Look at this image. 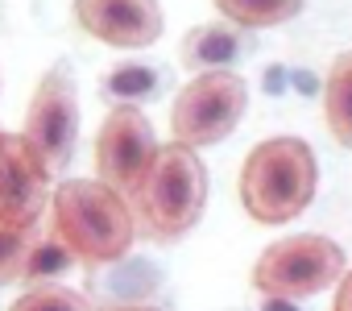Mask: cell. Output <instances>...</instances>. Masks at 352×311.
I'll return each mask as SVG.
<instances>
[{
    "label": "cell",
    "instance_id": "6da1fadb",
    "mask_svg": "<svg viewBox=\"0 0 352 311\" xmlns=\"http://www.w3.org/2000/svg\"><path fill=\"white\" fill-rule=\"evenodd\" d=\"M208 208V171L204 158L183 145L170 141L157 149V158L149 162L145 179L133 191V216H137V233L149 241H179L187 237L199 216Z\"/></svg>",
    "mask_w": 352,
    "mask_h": 311
},
{
    "label": "cell",
    "instance_id": "7a4b0ae2",
    "mask_svg": "<svg viewBox=\"0 0 352 311\" xmlns=\"http://www.w3.org/2000/svg\"><path fill=\"white\" fill-rule=\"evenodd\" d=\"M319 187L315 153L302 137H270L249 149L241 167V204L257 224L298 220Z\"/></svg>",
    "mask_w": 352,
    "mask_h": 311
},
{
    "label": "cell",
    "instance_id": "3957f363",
    "mask_svg": "<svg viewBox=\"0 0 352 311\" xmlns=\"http://www.w3.org/2000/svg\"><path fill=\"white\" fill-rule=\"evenodd\" d=\"M54 233L87 266H112L137 241L133 204L100 179H67L54 187Z\"/></svg>",
    "mask_w": 352,
    "mask_h": 311
},
{
    "label": "cell",
    "instance_id": "277c9868",
    "mask_svg": "<svg viewBox=\"0 0 352 311\" xmlns=\"http://www.w3.org/2000/svg\"><path fill=\"white\" fill-rule=\"evenodd\" d=\"M340 278H344V249L319 233L282 237L253 266L257 294H282V299H311L319 290H331Z\"/></svg>",
    "mask_w": 352,
    "mask_h": 311
},
{
    "label": "cell",
    "instance_id": "5b68a950",
    "mask_svg": "<svg viewBox=\"0 0 352 311\" xmlns=\"http://www.w3.org/2000/svg\"><path fill=\"white\" fill-rule=\"evenodd\" d=\"M249 108V83L236 71H204L195 75L170 108V133L191 149L224 141Z\"/></svg>",
    "mask_w": 352,
    "mask_h": 311
},
{
    "label": "cell",
    "instance_id": "8992f818",
    "mask_svg": "<svg viewBox=\"0 0 352 311\" xmlns=\"http://www.w3.org/2000/svg\"><path fill=\"white\" fill-rule=\"evenodd\" d=\"M75 75L67 63H54L25 112V141L38 149V158L46 162L50 175H63L75 158V141H79V96H75Z\"/></svg>",
    "mask_w": 352,
    "mask_h": 311
},
{
    "label": "cell",
    "instance_id": "52a82bcc",
    "mask_svg": "<svg viewBox=\"0 0 352 311\" xmlns=\"http://www.w3.org/2000/svg\"><path fill=\"white\" fill-rule=\"evenodd\" d=\"M157 149L162 145H157L145 112L137 104H116L108 112V120L100 125V137H96V175L112 191L133 195L149 171V162L157 158Z\"/></svg>",
    "mask_w": 352,
    "mask_h": 311
},
{
    "label": "cell",
    "instance_id": "ba28073f",
    "mask_svg": "<svg viewBox=\"0 0 352 311\" xmlns=\"http://www.w3.org/2000/svg\"><path fill=\"white\" fill-rule=\"evenodd\" d=\"M50 171L25 133H0V220L5 224H38L50 200Z\"/></svg>",
    "mask_w": 352,
    "mask_h": 311
},
{
    "label": "cell",
    "instance_id": "9c48e42d",
    "mask_svg": "<svg viewBox=\"0 0 352 311\" xmlns=\"http://www.w3.org/2000/svg\"><path fill=\"white\" fill-rule=\"evenodd\" d=\"M75 21L116 50H141L162 38L157 0H75Z\"/></svg>",
    "mask_w": 352,
    "mask_h": 311
},
{
    "label": "cell",
    "instance_id": "30bf717a",
    "mask_svg": "<svg viewBox=\"0 0 352 311\" xmlns=\"http://www.w3.org/2000/svg\"><path fill=\"white\" fill-rule=\"evenodd\" d=\"M253 30H245V25H199V30H191L187 38H183V67H191V71H232L236 63H245L249 54H253Z\"/></svg>",
    "mask_w": 352,
    "mask_h": 311
},
{
    "label": "cell",
    "instance_id": "8fae6325",
    "mask_svg": "<svg viewBox=\"0 0 352 311\" xmlns=\"http://www.w3.org/2000/svg\"><path fill=\"white\" fill-rule=\"evenodd\" d=\"M323 116H327V133L352 149V54H340L327 71L323 83Z\"/></svg>",
    "mask_w": 352,
    "mask_h": 311
},
{
    "label": "cell",
    "instance_id": "7c38bea8",
    "mask_svg": "<svg viewBox=\"0 0 352 311\" xmlns=\"http://www.w3.org/2000/svg\"><path fill=\"white\" fill-rule=\"evenodd\" d=\"M166 92V71L153 63H116L104 75V96L116 104H145Z\"/></svg>",
    "mask_w": 352,
    "mask_h": 311
},
{
    "label": "cell",
    "instance_id": "4fadbf2b",
    "mask_svg": "<svg viewBox=\"0 0 352 311\" xmlns=\"http://www.w3.org/2000/svg\"><path fill=\"white\" fill-rule=\"evenodd\" d=\"M216 9L232 21V25H245V30H274V25H286L290 17L302 13V0H216Z\"/></svg>",
    "mask_w": 352,
    "mask_h": 311
},
{
    "label": "cell",
    "instance_id": "5bb4252c",
    "mask_svg": "<svg viewBox=\"0 0 352 311\" xmlns=\"http://www.w3.org/2000/svg\"><path fill=\"white\" fill-rule=\"evenodd\" d=\"M79 257H75V249L50 228L46 237H38V245L30 249V261H25V286H42V282H54V278H63L71 266H75Z\"/></svg>",
    "mask_w": 352,
    "mask_h": 311
},
{
    "label": "cell",
    "instance_id": "9a60e30c",
    "mask_svg": "<svg viewBox=\"0 0 352 311\" xmlns=\"http://www.w3.org/2000/svg\"><path fill=\"white\" fill-rule=\"evenodd\" d=\"M38 224L21 228V224H5L0 220V286H9L25 274V261H30V249L38 245Z\"/></svg>",
    "mask_w": 352,
    "mask_h": 311
},
{
    "label": "cell",
    "instance_id": "2e32d148",
    "mask_svg": "<svg viewBox=\"0 0 352 311\" xmlns=\"http://www.w3.org/2000/svg\"><path fill=\"white\" fill-rule=\"evenodd\" d=\"M9 311H91V303H87V294H79V290H71V286L42 282V286L21 290Z\"/></svg>",
    "mask_w": 352,
    "mask_h": 311
},
{
    "label": "cell",
    "instance_id": "e0dca14e",
    "mask_svg": "<svg viewBox=\"0 0 352 311\" xmlns=\"http://www.w3.org/2000/svg\"><path fill=\"white\" fill-rule=\"evenodd\" d=\"M331 311H352V270L336 282V299H331Z\"/></svg>",
    "mask_w": 352,
    "mask_h": 311
},
{
    "label": "cell",
    "instance_id": "ac0fdd59",
    "mask_svg": "<svg viewBox=\"0 0 352 311\" xmlns=\"http://www.w3.org/2000/svg\"><path fill=\"white\" fill-rule=\"evenodd\" d=\"M261 311H302L298 299H282V294H261Z\"/></svg>",
    "mask_w": 352,
    "mask_h": 311
},
{
    "label": "cell",
    "instance_id": "d6986e66",
    "mask_svg": "<svg viewBox=\"0 0 352 311\" xmlns=\"http://www.w3.org/2000/svg\"><path fill=\"white\" fill-rule=\"evenodd\" d=\"M104 311H157V307H149V303H124V307H104Z\"/></svg>",
    "mask_w": 352,
    "mask_h": 311
}]
</instances>
